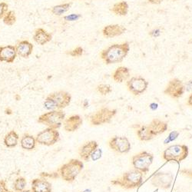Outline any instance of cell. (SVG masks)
<instances>
[{
    "mask_svg": "<svg viewBox=\"0 0 192 192\" xmlns=\"http://www.w3.org/2000/svg\"><path fill=\"white\" fill-rule=\"evenodd\" d=\"M82 119L80 115H72L65 119V121H63L64 129L66 132H75L82 124Z\"/></svg>",
    "mask_w": 192,
    "mask_h": 192,
    "instance_id": "obj_17",
    "label": "cell"
},
{
    "mask_svg": "<svg viewBox=\"0 0 192 192\" xmlns=\"http://www.w3.org/2000/svg\"><path fill=\"white\" fill-rule=\"evenodd\" d=\"M16 46L13 45H6L0 46V62H4L6 63H12L16 58Z\"/></svg>",
    "mask_w": 192,
    "mask_h": 192,
    "instance_id": "obj_15",
    "label": "cell"
},
{
    "mask_svg": "<svg viewBox=\"0 0 192 192\" xmlns=\"http://www.w3.org/2000/svg\"><path fill=\"white\" fill-rule=\"evenodd\" d=\"M72 96L65 91H59L51 93L44 101V108L49 111L62 110L69 105Z\"/></svg>",
    "mask_w": 192,
    "mask_h": 192,
    "instance_id": "obj_4",
    "label": "cell"
},
{
    "mask_svg": "<svg viewBox=\"0 0 192 192\" xmlns=\"http://www.w3.org/2000/svg\"><path fill=\"white\" fill-rule=\"evenodd\" d=\"M35 140L36 142L43 145H53L59 140V132L57 129L47 128L37 134Z\"/></svg>",
    "mask_w": 192,
    "mask_h": 192,
    "instance_id": "obj_9",
    "label": "cell"
},
{
    "mask_svg": "<svg viewBox=\"0 0 192 192\" xmlns=\"http://www.w3.org/2000/svg\"><path fill=\"white\" fill-rule=\"evenodd\" d=\"M149 108H150V109L152 110V111H155V110H157V108H158V104L155 102H152L149 105Z\"/></svg>",
    "mask_w": 192,
    "mask_h": 192,
    "instance_id": "obj_39",
    "label": "cell"
},
{
    "mask_svg": "<svg viewBox=\"0 0 192 192\" xmlns=\"http://www.w3.org/2000/svg\"><path fill=\"white\" fill-rule=\"evenodd\" d=\"M110 148L120 154L128 153L131 150V143L124 136H115L108 142Z\"/></svg>",
    "mask_w": 192,
    "mask_h": 192,
    "instance_id": "obj_13",
    "label": "cell"
},
{
    "mask_svg": "<svg viewBox=\"0 0 192 192\" xmlns=\"http://www.w3.org/2000/svg\"><path fill=\"white\" fill-rule=\"evenodd\" d=\"M188 153V147L185 144H174L164 151L163 158L168 162H175L179 164L186 159Z\"/></svg>",
    "mask_w": 192,
    "mask_h": 192,
    "instance_id": "obj_6",
    "label": "cell"
},
{
    "mask_svg": "<svg viewBox=\"0 0 192 192\" xmlns=\"http://www.w3.org/2000/svg\"><path fill=\"white\" fill-rule=\"evenodd\" d=\"M143 182V173L136 169L124 172L117 179L112 180L111 183L114 185H119L125 189H133L138 188Z\"/></svg>",
    "mask_w": 192,
    "mask_h": 192,
    "instance_id": "obj_3",
    "label": "cell"
},
{
    "mask_svg": "<svg viewBox=\"0 0 192 192\" xmlns=\"http://www.w3.org/2000/svg\"><path fill=\"white\" fill-rule=\"evenodd\" d=\"M26 180L23 177H19L15 180L13 183V189L16 191H23L26 186Z\"/></svg>",
    "mask_w": 192,
    "mask_h": 192,
    "instance_id": "obj_28",
    "label": "cell"
},
{
    "mask_svg": "<svg viewBox=\"0 0 192 192\" xmlns=\"http://www.w3.org/2000/svg\"><path fill=\"white\" fill-rule=\"evenodd\" d=\"M179 134H179V132H177V131H173V132H171L170 133V134H169L168 137L167 138L166 140H165V142H164V144H166L169 143V142H173V141H175V139H176L177 138H178V136H179Z\"/></svg>",
    "mask_w": 192,
    "mask_h": 192,
    "instance_id": "obj_32",
    "label": "cell"
},
{
    "mask_svg": "<svg viewBox=\"0 0 192 192\" xmlns=\"http://www.w3.org/2000/svg\"><path fill=\"white\" fill-rule=\"evenodd\" d=\"M101 155H102V151H101L100 148H97L96 150L93 152L92 155H91V160L96 162V161L101 158Z\"/></svg>",
    "mask_w": 192,
    "mask_h": 192,
    "instance_id": "obj_34",
    "label": "cell"
},
{
    "mask_svg": "<svg viewBox=\"0 0 192 192\" xmlns=\"http://www.w3.org/2000/svg\"><path fill=\"white\" fill-rule=\"evenodd\" d=\"M161 35H162V29H159V28L152 29V31L149 32V35H150L151 37L157 38V37H159Z\"/></svg>",
    "mask_w": 192,
    "mask_h": 192,
    "instance_id": "obj_35",
    "label": "cell"
},
{
    "mask_svg": "<svg viewBox=\"0 0 192 192\" xmlns=\"http://www.w3.org/2000/svg\"><path fill=\"white\" fill-rule=\"evenodd\" d=\"M185 91H191L192 90V80H189V81L185 85Z\"/></svg>",
    "mask_w": 192,
    "mask_h": 192,
    "instance_id": "obj_38",
    "label": "cell"
},
{
    "mask_svg": "<svg viewBox=\"0 0 192 192\" xmlns=\"http://www.w3.org/2000/svg\"><path fill=\"white\" fill-rule=\"evenodd\" d=\"M188 105H189V106H191V107H192V93L191 95H190L189 97H188Z\"/></svg>",
    "mask_w": 192,
    "mask_h": 192,
    "instance_id": "obj_41",
    "label": "cell"
},
{
    "mask_svg": "<svg viewBox=\"0 0 192 192\" xmlns=\"http://www.w3.org/2000/svg\"><path fill=\"white\" fill-rule=\"evenodd\" d=\"M163 1L164 0H148V2L149 3L153 4V5H159V4H161V3H162Z\"/></svg>",
    "mask_w": 192,
    "mask_h": 192,
    "instance_id": "obj_40",
    "label": "cell"
},
{
    "mask_svg": "<svg viewBox=\"0 0 192 192\" xmlns=\"http://www.w3.org/2000/svg\"><path fill=\"white\" fill-rule=\"evenodd\" d=\"M83 105H84V107L85 108L88 107V101H87V100H85L84 102H83Z\"/></svg>",
    "mask_w": 192,
    "mask_h": 192,
    "instance_id": "obj_42",
    "label": "cell"
},
{
    "mask_svg": "<svg viewBox=\"0 0 192 192\" xmlns=\"http://www.w3.org/2000/svg\"><path fill=\"white\" fill-rule=\"evenodd\" d=\"M180 172H181V174H183V175H187V176L189 177V178H192V170H189V169H183Z\"/></svg>",
    "mask_w": 192,
    "mask_h": 192,
    "instance_id": "obj_37",
    "label": "cell"
},
{
    "mask_svg": "<svg viewBox=\"0 0 192 192\" xmlns=\"http://www.w3.org/2000/svg\"><path fill=\"white\" fill-rule=\"evenodd\" d=\"M65 113L62 110H54L44 113L38 119V122L45 124L49 128L58 129L65 121Z\"/></svg>",
    "mask_w": 192,
    "mask_h": 192,
    "instance_id": "obj_7",
    "label": "cell"
},
{
    "mask_svg": "<svg viewBox=\"0 0 192 192\" xmlns=\"http://www.w3.org/2000/svg\"><path fill=\"white\" fill-rule=\"evenodd\" d=\"M0 192H11L6 187V182L2 180H0Z\"/></svg>",
    "mask_w": 192,
    "mask_h": 192,
    "instance_id": "obj_36",
    "label": "cell"
},
{
    "mask_svg": "<svg viewBox=\"0 0 192 192\" xmlns=\"http://www.w3.org/2000/svg\"><path fill=\"white\" fill-rule=\"evenodd\" d=\"M130 45L128 42L121 44H114L101 52V59L107 65L121 62L129 54Z\"/></svg>",
    "mask_w": 192,
    "mask_h": 192,
    "instance_id": "obj_1",
    "label": "cell"
},
{
    "mask_svg": "<svg viewBox=\"0 0 192 192\" xmlns=\"http://www.w3.org/2000/svg\"><path fill=\"white\" fill-rule=\"evenodd\" d=\"M19 135L15 131H11L5 136L4 138V144L9 148L16 147L18 144L19 142Z\"/></svg>",
    "mask_w": 192,
    "mask_h": 192,
    "instance_id": "obj_25",
    "label": "cell"
},
{
    "mask_svg": "<svg viewBox=\"0 0 192 192\" xmlns=\"http://www.w3.org/2000/svg\"><path fill=\"white\" fill-rule=\"evenodd\" d=\"M81 18L82 15L80 14H70L64 16V20L67 21V22H75V21L78 20Z\"/></svg>",
    "mask_w": 192,
    "mask_h": 192,
    "instance_id": "obj_33",
    "label": "cell"
},
{
    "mask_svg": "<svg viewBox=\"0 0 192 192\" xmlns=\"http://www.w3.org/2000/svg\"><path fill=\"white\" fill-rule=\"evenodd\" d=\"M33 45L26 40L21 41L16 46L17 55L22 58H28L30 56L33 51Z\"/></svg>",
    "mask_w": 192,
    "mask_h": 192,
    "instance_id": "obj_20",
    "label": "cell"
},
{
    "mask_svg": "<svg viewBox=\"0 0 192 192\" xmlns=\"http://www.w3.org/2000/svg\"><path fill=\"white\" fill-rule=\"evenodd\" d=\"M8 9H9V5L5 2H0V19H3L5 15L8 12Z\"/></svg>",
    "mask_w": 192,
    "mask_h": 192,
    "instance_id": "obj_31",
    "label": "cell"
},
{
    "mask_svg": "<svg viewBox=\"0 0 192 192\" xmlns=\"http://www.w3.org/2000/svg\"><path fill=\"white\" fill-rule=\"evenodd\" d=\"M83 52H84V50L82 47L78 46L77 48L74 49L73 50L69 51V52H67L66 54L67 55H69L70 56L72 57H80L82 55Z\"/></svg>",
    "mask_w": 192,
    "mask_h": 192,
    "instance_id": "obj_30",
    "label": "cell"
},
{
    "mask_svg": "<svg viewBox=\"0 0 192 192\" xmlns=\"http://www.w3.org/2000/svg\"><path fill=\"white\" fill-rule=\"evenodd\" d=\"M185 91V86L182 81L175 78L171 80L164 90V93L172 98H179Z\"/></svg>",
    "mask_w": 192,
    "mask_h": 192,
    "instance_id": "obj_12",
    "label": "cell"
},
{
    "mask_svg": "<svg viewBox=\"0 0 192 192\" xmlns=\"http://www.w3.org/2000/svg\"><path fill=\"white\" fill-rule=\"evenodd\" d=\"M175 1H176V0H175Z\"/></svg>",
    "mask_w": 192,
    "mask_h": 192,
    "instance_id": "obj_44",
    "label": "cell"
},
{
    "mask_svg": "<svg viewBox=\"0 0 192 192\" xmlns=\"http://www.w3.org/2000/svg\"><path fill=\"white\" fill-rule=\"evenodd\" d=\"M97 90H98V91L100 94L103 95V96H105V95L110 94V93L112 91V88H111V86L110 85L101 84L98 85Z\"/></svg>",
    "mask_w": 192,
    "mask_h": 192,
    "instance_id": "obj_29",
    "label": "cell"
},
{
    "mask_svg": "<svg viewBox=\"0 0 192 192\" xmlns=\"http://www.w3.org/2000/svg\"><path fill=\"white\" fill-rule=\"evenodd\" d=\"M117 113L116 109H109L108 108H102L93 114L90 118L91 124L93 125H100L111 121L112 118Z\"/></svg>",
    "mask_w": 192,
    "mask_h": 192,
    "instance_id": "obj_10",
    "label": "cell"
},
{
    "mask_svg": "<svg viewBox=\"0 0 192 192\" xmlns=\"http://www.w3.org/2000/svg\"><path fill=\"white\" fill-rule=\"evenodd\" d=\"M130 78V69L127 67L120 66L112 74V78L115 82L121 83Z\"/></svg>",
    "mask_w": 192,
    "mask_h": 192,
    "instance_id": "obj_22",
    "label": "cell"
},
{
    "mask_svg": "<svg viewBox=\"0 0 192 192\" xmlns=\"http://www.w3.org/2000/svg\"><path fill=\"white\" fill-rule=\"evenodd\" d=\"M3 22L9 26H12L16 22V16L14 11H8L3 18Z\"/></svg>",
    "mask_w": 192,
    "mask_h": 192,
    "instance_id": "obj_27",
    "label": "cell"
},
{
    "mask_svg": "<svg viewBox=\"0 0 192 192\" xmlns=\"http://www.w3.org/2000/svg\"><path fill=\"white\" fill-rule=\"evenodd\" d=\"M84 165L83 162L78 159H72L68 163L62 165L59 168V175L64 180L68 182H72L75 180L82 170Z\"/></svg>",
    "mask_w": 192,
    "mask_h": 192,
    "instance_id": "obj_5",
    "label": "cell"
},
{
    "mask_svg": "<svg viewBox=\"0 0 192 192\" xmlns=\"http://www.w3.org/2000/svg\"><path fill=\"white\" fill-rule=\"evenodd\" d=\"M128 89L134 96H138L143 94L148 87V82L143 77H132L126 82Z\"/></svg>",
    "mask_w": 192,
    "mask_h": 192,
    "instance_id": "obj_11",
    "label": "cell"
},
{
    "mask_svg": "<svg viewBox=\"0 0 192 192\" xmlns=\"http://www.w3.org/2000/svg\"><path fill=\"white\" fill-rule=\"evenodd\" d=\"M129 6L127 2L121 1L114 4V6L111 8V11L117 16H124L129 12Z\"/></svg>",
    "mask_w": 192,
    "mask_h": 192,
    "instance_id": "obj_24",
    "label": "cell"
},
{
    "mask_svg": "<svg viewBox=\"0 0 192 192\" xmlns=\"http://www.w3.org/2000/svg\"><path fill=\"white\" fill-rule=\"evenodd\" d=\"M72 6L71 2H68V3H64V4H61L58 5V6H55L54 7H52V14L55 15V16H61L65 13L66 12H68L69 10L70 7Z\"/></svg>",
    "mask_w": 192,
    "mask_h": 192,
    "instance_id": "obj_26",
    "label": "cell"
},
{
    "mask_svg": "<svg viewBox=\"0 0 192 192\" xmlns=\"http://www.w3.org/2000/svg\"><path fill=\"white\" fill-rule=\"evenodd\" d=\"M98 144L96 141H90L83 144L79 149V156L82 160L88 162L93 152L98 148Z\"/></svg>",
    "mask_w": 192,
    "mask_h": 192,
    "instance_id": "obj_16",
    "label": "cell"
},
{
    "mask_svg": "<svg viewBox=\"0 0 192 192\" xmlns=\"http://www.w3.org/2000/svg\"><path fill=\"white\" fill-rule=\"evenodd\" d=\"M52 39V34H50L47 31H45V29H42V28L36 29L33 35V40L40 45H45L48 42H51Z\"/></svg>",
    "mask_w": 192,
    "mask_h": 192,
    "instance_id": "obj_21",
    "label": "cell"
},
{
    "mask_svg": "<svg viewBox=\"0 0 192 192\" xmlns=\"http://www.w3.org/2000/svg\"><path fill=\"white\" fill-rule=\"evenodd\" d=\"M168 123L160 119H155L148 125H143L137 130V135L142 142H148L168 130Z\"/></svg>",
    "mask_w": 192,
    "mask_h": 192,
    "instance_id": "obj_2",
    "label": "cell"
},
{
    "mask_svg": "<svg viewBox=\"0 0 192 192\" xmlns=\"http://www.w3.org/2000/svg\"><path fill=\"white\" fill-rule=\"evenodd\" d=\"M126 29L121 25H108L103 29L102 34L106 38H114L119 36L125 32Z\"/></svg>",
    "mask_w": 192,
    "mask_h": 192,
    "instance_id": "obj_18",
    "label": "cell"
},
{
    "mask_svg": "<svg viewBox=\"0 0 192 192\" xmlns=\"http://www.w3.org/2000/svg\"><path fill=\"white\" fill-rule=\"evenodd\" d=\"M33 192H52V185L44 178H35L32 181Z\"/></svg>",
    "mask_w": 192,
    "mask_h": 192,
    "instance_id": "obj_19",
    "label": "cell"
},
{
    "mask_svg": "<svg viewBox=\"0 0 192 192\" xmlns=\"http://www.w3.org/2000/svg\"><path fill=\"white\" fill-rule=\"evenodd\" d=\"M153 160L154 155L152 153L143 151L132 157V165L134 169L146 174L149 171Z\"/></svg>",
    "mask_w": 192,
    "mask_h": 192,
    "instance_id": "obj_8",
    "label": "cell"
},
{
    "mask_svg": "<svg viewBox=\"0 0 192 192\" xmlns=\"http://www.w3.org/2000/svg\"><path fill=\"white\" fill-rule=\"evenodd\" d=\"M172 175L170 173H162L159 172L157 175H155L152 179V185H155L158 188H169L172 183Z\"/></svg>",
    "mask_w": 192,
    "mask_h": 192,
    "instance_id": "obj_14",
    "label": "cell"
},
{
    "mask_svg": "<svg viewBox=\"0 0 192 192\" xmlns=\"http://www.w3.org/2000/svg\"><path fill=\"white\" fill-rule=\"evenodd\" d=\"M16 192H33L32 191H31V190H23V191H16Z\"/></svg>",
    "mask_w": 192,
    "mask_h": 192,
    "instance_id": "obj_43",
    "label": "cell"
},
{
    "mask_svg": "<svg viewBox=\"0 0 192 192\" xmlns=\"http://www.w3.org/2000/svg\"><path fill=\"white\" fill-rule=\"evenodd\" d=\"M21 147L25 150L31 151L33 150L35 147L36 140L35 138L30 134H25L22 135V138H21Z\"/></svg>",
    "mask_w": 192,
    "mask_h": 192,
    "instance_id": "obj_23",
    "label": "cell"
}]
</instances>
